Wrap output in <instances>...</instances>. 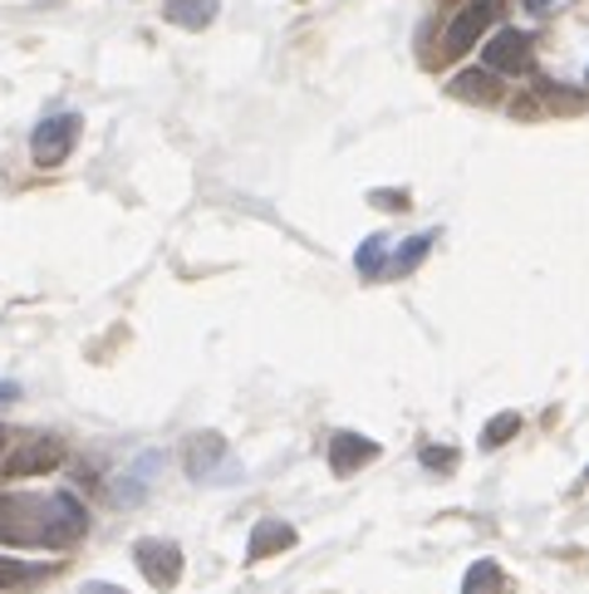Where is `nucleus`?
<instances>
[{
    "instance_id": "f257e3e1",
    "label": "nucleus",
    "mask_w": 589,
    "mask_h": 594,
    "mask_svg": "<svg viewBox=\"0 0 589 594\" xmlns=\"http://www.w3.org/2000/svg\"><path fill=\"white\" fill-rule=\"evenodd\" d=\"M88 531V511L74 501V492L55 496H25L10 492L0 496V541L10 545H45V550H64Z\"/></svg>"
},
{
    "instance_id": "f03ea898",
    "label": "nucleus",
    "mask_w": 589,
    "mask_h": 594,
    "mask_svg": "<svg viewBox=\"0 0 589 594\" xmlns=\"http://www.w3.org/2000/svg\"><path fill=\"white\" fill-rule=\"evenodd\" d=\"M491 21H496V0H467L457 15H452L447 35H442V54L447 60H457V54H467L471 45L481 40V35L491 31Z\"/></svg>"
},
{
    "instance_id": "7ed1b4c3",
    "label": "nucleus",
    "mask_w": 589,
    "mask_h": 594,
    "mask_svg": "<svg viewBox=\"0 0 589 594\" xmlns=\"http://www.w3.org/2000/svg\"><path fill=\"white\" fill-rule=\"evenodd\" d=\"M74 143H79V113H55V119H45L35 129L29 153H35L39 168H59V162L74 153Z\"/></svg>"
},
{
    "instance_id": "20e7f679",
    "label": "nucleus",
    "mask_w": 589,
    "mask_h": 594,
    "mask_svg": "<svg viewBox=\"0 0 589 594\" xmlns=\"http://www.w3.org/2000/svg\"><path fill=\"white\" fill-rule=\"evenodd\" d=\"M133 560H137V570H143V580L153 584V590H172V584L182 580V550H177L172 541L147 535V541L133 545Z\"/></svg>"
},
{
    "instance_id": "39448f33",
    "label": "nucleus",
    "mask_w": 589,
    "mask_h": 594,
    "mask_svg": "<svg viewBox=\"0 0 589 594\" xmlns=\"http://www.w3.org/2000/svg\"><path fill=\"white\" fill-rule=\"evenodd\" d=\"M481 64L496 74H526L530 70V35L526 31H510L501 25L486 45H481Z\"/></svg>"
},
{
    "instance_id": "423d86ee",
    "label": "nucleus",
    "mask_w": 589,
    "mask_h": 594,
    "mask_svg": "<svg viewBox=\"0 0 589 594\" xmlns=\"http://www.w3.org/2000/svg\"><path fill=\"white\" fill-rule=\"evenodd\" d=\"M64 462V447L55 443V437H29L25 447H15V452L5 457V476H39V472H55V466Z\"/></svg>"
},
{
    "instance_id": "0eeeda50",
    "label": "nucleus",
    "mask_w": 589,
    "mask_h": 594,
    "mask_svg": "<svg viewBox=\"0 0 589 594\" xmlns=\"http://www.w3.org/2000/svg\"><path fill=\"white\" fill-rule=\"evenodd\" d=\"M226 457H231V452H226L221 433H192V437H187L182 462H187V476H192V482H212L216 466H221Z\"/></svg>"
},
{
    "instance_id": "6e6552de",
    "label": "nucleus",
    "mask_w": 589,
    "mask_h": 594,
    "mask_svg": "<svg viewBox=\"0 0 589 594\" xmlns=\"http://www.w3.org/2000/svg\"><path fill=\"white\" fill-rule=\"evenodd\" d=\"M373 457H378V443L363 433H334L329 443V472L334 476H353L359 466H369Z\"/></svg>"
},
{
    "instance_id": "1a4fd4ad",
    "label": "nucleus",
    "mask_w": 589,
    "mask_h": 594,
    "mask_svg": "<svg viewBox=\"0 0 589 594\" xmlns=\"http://www.w3.org/2000/svg\"><path fill=\"white\" fill-rule=\"evenodd\" d=\"M447 94L452 99H467V104H496L501 99V74L486 70V64H481V70H461L457 80L447 84Z\"/></svg>"
},
{
    "instance_id": "9d476101",
    "label": "nucleus",
    "mask_w": 589,
    "mask_h": 594,
    "mask_svg": "<svg viewBox=\"0 0 589 594\" xmlns=\"http://www.w3.org/2000/svg\"><path fill=\"white\" fill-rule=\"evenodd\" d=\"M294 545V525H285V521H261L251 531V545H245V560H265V555H280V550H290Z\"/></svg>"
},
{
    "instance_id": "9b49d317",
    "label": "nucleus",
    "mask_w": 589,
    "mask_h": 594,
    "mask_svg": "<svg viewBox=\"0 0 589 594\" xmlns=\"http://www.w3.org/2000/svg\"><path fill=\"white\" fill-rule=\"evenodd\" d=\"M167 21L182 25V31H202L216 21V0H167Z\"/></svg>"
},
{
    "instance_id": "f8f14e48",
    "label": "nucleus",
    "mask_w": 589,
    "mask_h": 594,
    "mask_svg": "<svg viewBox=\"0 0 589 594\" xmlns=\"http://www.w3.org/2000/svg\"><path fill=\"white\" fill-rule=\"evenodd\" d=\"M461 594H506V574H501L496 560H477L461 580Z\"/></svg>"
},
{
    "instance_id": "ddd939ff",
    "label": "nucleus",
    "mask_w": 589,
    "mask_h": 594,
    "mask_svg": "<svg viewBox=\"0 0 589 594\" xmlns=\"http://www.w3.org/2000/svg\"><path fill=\"white\" fill-rule=\"evenodd\" d=\"M516 433H520V417L516 413H496L486 427H481V447H501V443H510Z\"/></svg>"
},
{
    "instance_id": "4468645a",
    "label": "nucleus",
    "mask_w": 589,
    "mask_h": 594,
    "mask_svg": "<svg viewBox=\"0 0 589 594\" xmlns=\"http://www.w3.org/2000/svg\"><path fill=\"white\" fill-rule=\"evenodd\" d=\"M428 246H432V237H412V241H402V246H398V256H393V276H408V270L412 266H418V260L422 256H428Z\"/></svg>"
},
{
    "instance_id": "2eb2a0df",
    "label": "nucleus",
    "mask_w": 589,
    "mask_h": 594,
    "mask_svg": "<svg viewBox=\"0 0 589 594\" xmlns=\"http://www.w3.org/2000/svg\"><path fill=\"white\" fill-rule=\"evenodd\" d=\"M108 501L113 506H137L143 501V482H137V476H113V482H108Z\"/></svg>"
},
{
    "instance_id": "dca6fc26",
    "label": "nucleus",
    "mask_w": 589,
    "mask_h": 594,
    "mask_svg": "<svg viewBox=\"0 0 589 594\" xmlns=\"http://www.w3.org/2000/svg\"><path fill=\"white\" fill-rule=\"evenodd\" d=\"M39 574V565H20V560H5V555H0V584H25V580H35Z\"/></svg>"
},
{
    "instance_id": "f3484780",
    "label": "nucleus",
    "mask_w": 589,
    "mask_h": 594,
    "mask_svg": "<svg viewBox=\"0 0 589 594\" xmlns=\"http://www.w3.org/2000/svg\"><path fill=\"white\" fill-rule=\"evenodd\" d=\"M378 256H383V237H369L359 246V270L363 276H378Z\"/></svg>"
},
{
    "instance_id": "a211bd4d",
    "label": "nucleus",
    "mask_w": 589,
    "mask_h": 594,
    "mask_svg": "<svg viewBox=\"0 0 589 594\" xmlns=\"http://www.w3.org/2000/svg\"><path fill=\"white\" fill-rule=\"evenodd\" d=\"M422 462H428L432 472H452V462H457V457H452L447 447H422Z\"/></svg>"
},
{
    "instance_id": "6ab92c4d",
    "label": "nucleus",
    "mask_w": 589,
    "mask_h": 594,
    "mask_svg": "<svg viewBox=\"0 0 589 594\" xmlns=\"http://www.w3.org/2000/svg\"><path fill=\"white\" fill-rule=\"evenodd\" d=\"M84 594H128V590H118V584H104V580H94V584H84Z\"/></svg>"
},
{
    "instance_id": "aec40b11",
    "label": "nucleus",
    "mask_w": 589,
    "mask_h": 594,
    "mask_svg": "<svg viewBox=\"0 0 589 594\" xmlns=\"http://www.w3.org/2000/svg\"><path fill=\"white\" fill-rule=\"evenodd\" d=\"M20 398V384H0V403H15Z\"/></svg>"
},
{
    "instance_id": "412c9836",
    "label": "nucleus",
    "mask_w": 589,
    "mask_h": 594,
    "mask_svg": "<svg viewBox=\"0 0 589 594\" xmlns=\"http://www.w3.org/2000/svg\"><path fill=\"white\" fill-rule=\"evenodd\" d=\"M550 5H555V0H526V11H530V15H540V11H550Z\"/></svg>"
},
{
    "instance_id": "4be33fe9",
    "label": "nucleus",
    "mask_w": 589,
    "mask_h": 594,
    "mask_svg": "<svg viewBox=\"0 0 589 594\" xmlns=\"http://www.w3.org/2000/svg\"><path fill=\"white\" fill-rule=\"evenodd\" d=\"M0 447H5V427H0Z\"/></svg>"
},
{
    "instance_id": "5701e85b",
    "label": "nucleus",
    "mask_w": 589,
    "mask_h": 594,
    "mask_svg": "<svg viewBox=\"0 0 589 594\" xmlns=\"http://www.w3.org/2000/svg\"><path fill=\"white\" fill-rule=\"evenodd\" d=\"M585 476H589V472H585Z\"/></svg>"
}]
</instances>
